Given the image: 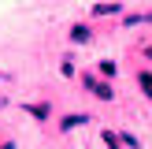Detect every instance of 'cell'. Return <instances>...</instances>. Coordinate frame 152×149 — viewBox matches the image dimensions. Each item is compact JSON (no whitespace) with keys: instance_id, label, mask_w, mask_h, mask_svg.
<instances>
[{"instance_id":"obj_1","label":"cell","mask_w":152,"mask_h":149,"mask_svg":"<svg viewBox=\"0 0 152 149\" xmlns=\"http://www.w3.org/2000/svg\"><path fill=\"white\" fill-rule=\"evenodd\" d=\"M86 89H89V93H96L100 101H111V86H108L104 78H93V74H86Z\"/></svg>"},{"instance_id":"obj_2","label":"cell","mask_w":152,"mask_h":149,"mask_svg":"<svg viewBox=\"0 0 152 149\" xmlns=\"http://www.w3.org/2000/svg\"><path fill=\"white\" fill-rule=\"evenodd\" d=\"M71 41H78V45H82V41H89V26H82V22H78V26L71 30Z\"/></svg>"},{"instance_id":"obj_3","label":"cell","mask_w":152,"mask_h":149,"mask_svg":"<svg viewBox=\"0 0 152 149\" xmlns=\"http://www.w3.org/2000/svg\"><path fill=\"white\" fill-rule=\"evenodd\" d=\"M26 112L37 116V119H48V104H26Z\"/></svg>"},{"instance_id":"obj_4","label":"cell","mask_w":152,"mask_h":149,"mask_svg":"<svg viewBox=\"0 0 152 149\" xmlns=\"http://www.w3.org/2000/svg\"><path fill=\"white\" fill-rule=\"evenodd\" d=\"M82 123H86V116H63V131H74Z\"/></svg>"},{"instance_id":"obj_5","label":"cell","mask_w":152,"mask_h":149,"mask_svg":"<svg viewBox=\"0 0 152 149\" xmlns=\"http://www.w3.org/2000/svg\"><path fill=\"white\" fill-rule=\"evenodd\" d=\"M119 11V4H96L93 7V15H115Z\"/></svg>"},{"instance_id":"obj_6","label":"cell","mask_w":152,"mask_h":149,"mask_svg":"<svg viewBox=\"0 0 152 149\" xmlns=\"http://www.w3.org/2000/svg\"><path fill=\"white\" fill-rule=\"evenodd\" d=\"M100 138H104V142H108V149H119V134H115V131H104V134H100Z\"/></svg>"},{"instance_id":"obj_7","label":"cell","mask_w":152,"mask_h":149,"mask_svg":"<svg viewBox=\"0 0 152 149\" xmlns=\"http://www.w3.org/2000/svg\"><path fill=\"white\" fill-rule=\"evenodd\" d=\"M100 74H104V78H115V63H111V60H104V63H100Z\"/></svg>"},{"instance_id":"obj_8","label":"cell","mask_w":152,"mask_h":149,"mask_svg":"<svg viewBox=\"0 0 152 149\" xmlns=\"http://www.w3.org/2000/svg\"><path fill=\"white\" fill-rule=\"evenodd\" d=\"M137 78H141V86H145V93L152 97V74H148V71H141V74H137Z\"/></svg>"},{"instance_id":"obj_9","label":"cell","mask_w":152,"mask_h":149,"mask_svg":"<svg viewBox=\"0 0 152 149\" xmlns=\"http://www.w3.org/2000/svg\"><path fill=\"white\" fill-rule=\"evenodd\" d=\"M0 149H15V145H11V142H7V145H0Z\"/></svg>"}]
</instances>
